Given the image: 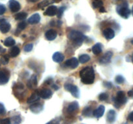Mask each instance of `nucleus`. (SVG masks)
Returning <instances> with one entry per match:
<instances>
[{"label":"nucleus","instance_id":"7","mask_svg":"<svg viewBox=\"0 0 133 124\" xmlns=\"http://www.w3.org/2000/svg\"><path fill=\"white\" fill-rule=\"evenodd\" d=\"M113 56L112 52L111 51H107L99 59V63L101 64H107V63H110V60L112 59V57Z\"/></svg>","mask_w":133,"mask_h":124},{"label":"nucleus","instance_id":"21","mask_svg":"<svg viewBox=\"0 0 133 124\" xmlns=\"http://www.w3.org/2000/svg\"><path fill=\"white\" fill-rule=\"evenodd\" d=\"M40 21V16L39 14H34L28 19V23L31 25L37 24Z\"/></svg>","mask_w":133,"mask_h":124},{"label":"nucleus","instance_id":"42","mask_svg":"<svg viewBox=\"0 0 133 124\" xmlns=\"http://www.w3.org/2000/svg\"><path fill=\"white\" fill-rule=\"evenodd\" d=\"M128 118L130 121H132V122L133 123V111L129 114V116H128Z\"/></svg>","mask_w":133,"mask_h":124},{"label":"nucleus","instance_id":"1","mask_svg":"<svg viewBox=\"0 0 133 124\" xmlns=\"http://www.w3.org/2000/svg\"><path fill=\"white\" fill-rule=\"evenodd\" d=\"M81 81L87 85L92 84L95 80V72L92 67H86L80 71Z\"/></svg>","mask_w":133,"mask_h":124},{"label":"nucleus","instance_id":"48","mask_svg":"<svg viewBox=\"0 0 133 124\" xmlns=\"http://www.w3.org/2000/svg\"><path fill=\"white\" fill-rule=\"evenodd\" d=\"M131 59H132V63H133V54H132V57H131Z\"/></svg>","mask_w":133,"mask_h":124},{"label":"nucleus","instance_id":"51","mask_svg":"<svg viewBox=\"0 0 133 124\" xmlns=\"http://www.w3.org/2000/svg\"></svg>","mask_w":133,"mask_h":124},{"label":"nucleus","instance_id":"6","mask_svg":"<svg viewBox=\"0 0 133 124\" xmlns=\"http://www.w3.org/2000/svg\"><path fill=\"white\" fill-rule=\"evenodd\" d=\"M9 6L12 12H16L21 9L20 3L16 0H9Z\"/></svg>","mask_w":133,"mask_h":124},{"label":"nucleus","instance_id":"32","mask_svg":"<svg viewBox=\"0 0 133 124\" xmlns=\"http://www.w3.org/2000/svg\"><path fill=\"white\" fill-rule=\"evenodd\" d=\"M66 10V7L65 6H61V7H60L59 9H58V10H57V18H62V15H63L64 14V10Z\"/></svg>","mask_w":133,"mask_h":124},{"label":"nucleus","instance_id":"16","mask_svg":"<svg viewBox=\"0 0 133 124\" xmlns=\"http://www.w3.org/2000/svg\"><path fill=\"white\" fill-rule=\"evenodd\" d=\"M105 111V107L103 105H100L93 112V115L97 118L102 117Z\"/></svg>","mask_w":133,"mask_h":124},{"label":"nucleus","instance_id":"49","mask_svg":"<svg viewBox=\"0 0 133 124\" xmlns=\"http://www.w3.org/2000/svg\"><path fill=\"white\" fill-rule=\"evenodd\" d=\"M131 43H132V45H133V40H131Z\"/></svg>","mask_w":133,"mask_h":124},{"label":"nucleus","instance_id":"8","mask_svg":"<svg viewBox=\"0 0 133 124\" xmlns=\"http://www.w3.org/2000/svg\"><path fill=\"white\" fill-rule=\"evenodd\" d=\"M38 81H37V78L35 74H32L28 80L27 83V85L28 88L30 89H35V88L37 87Z\"/></svg>","mask_w":133,"mask_h":124},{"label":"nucleus","instance_id":"4","mask_svg":"<svg viewBox=\"0 0 133 124\" xmlns=\"http://www.w3.org/2000/svg\"><path fill=\"white\" fill-rule=\"evenodd\" d=\"M113 101L114 102V106L116 108H119L122 105L126 103L127 99L126 96L123 91H118L117 92L116 96L114 97Z\"/></svg>","mask_w":133,"mask_h":124},{"label":"nucleus","instance_id":"14","mask_svg":"<svg viewBox=\"0 0 133 124\" xmlns=\"http://www.w3.org/2000/svg\"><path fill=\"white\" fill-rule=\"evenodd\" d=\"M57 31L54 29H49L45 33V37L48 41H53L57 37Z\"/></svg>","mask_w":133,"mask_h":124},{"label":"nucleus","instance_id":"24","mask_svg":"<svg viewBox=\"0 0 133 124\" xmlns=\"http://www.w3.org/2000/svg\"><path fill=\"white\" fill-rule=\"evenodd\" d=\"M19 52H20V50L18 47H13L9 51V56L11 58H15L19 54Z\"/></svg>","mask_w":133,"mask_h":124},{"label":"nucleus","instance_id":"37","mask_svg":"<svg viewBox=\"0 0 133 124\" xmlns=\"http://www.w3.org/2000/svg\"><path fill=\"white\" fill-rule=\"evenodd\" d=\"M27 27V23L25 21H21L20 23H18V28L19 30H23L26 28Z\"/></svg>","mask_w":133,"mask_h":124},{"label":"nucleus","instance_id":"47","mask_svg":"<svg viewBox=\"0 0 133 124\" xmlns=\"http://www.w3.org/2000/svg\"><path fill=\"white\" fill-rule=\"evenodd\" d=\"M29 1H30V2H36V1H38V0H28Z\"/></svg>","mask_w":133,"mask_h":124},{"label":"nucleus","instance_id":"23","mask_svg":"<svg viewBox=\"0 0 133 124\" xmlns=\"http://www.w3.org/2000/svg\"><path fill=\"white\" fill-rule=\"evenodd\" d=\"M102 44L100 43H97L92 47V52L95 55H98L102 52Z\"/></svg>","mask_w":133,"mask_h":124},{"label":"nucleus","instance_id":"19","mask_svg":"<svg viewBox=\"0 0 133 124\" xmlns=\"http://www.w3.org/2000/svg\"><path fill=\"white\" fill-rule=\"evenodd\" d=\"M40 95H39L38 91L32 93V94H31V96L28 98V99H27V103L31 104V103H36V102H38V101L40 99Z\"/></svg>","mask_w":133,"mask_h":124},{"label":"nucleus","instance_id":"45","mask_svg":"<svg viewBox=\"0 0 133 124\" xmlns=\"http://www.w3.org/2000/svg\"><path fill=\"white\" fill-rule=\"evenodd\" d=\"M99 12H106L105 8L103 7V6H101V8H99Z\"/></svg>","mask_w":133,"mask_h":124},{"label":"nucleus","instance_id":"30","mask_svg":"<svg viewBox=\"0 0 133 124\" xmlns=\"http://www.w3.org/2000/svg\"><path fill=\"white\" fill-rule=\"evenodd\" d=\"M103 6V3L101 0H94L92 2V6L94 9H97V8L99 9Z\"/></svg>","mask_w":133,"mask_h":124},{"label":"nucleus","instance_id":"46","mask_svg":"<svg viewBox=\"0 0 133 124\" xmlns=\"http://www.w3.org/2000/svg\"><path fill=\"white\" fill-rule=\"evenodd\" d=\"M52 87H53L55 90H58V89H59V88H58V87L56 85H52Z\"/></svg>","mask_w":133,"mask_h":124},{"label":"nucleus","instance_id":"17","mask_svg":"<svg viewBox=\"0 0 133 124\" xmlns=\"http://www.w3.org/2000/svg\"><path fill=\"white\" fill-rule=\"evenodd\" d=\"M79 108V105L78 102H74L72 103H70L68 105L67 108V111L68 113L70 114H73L75 112H76Z\"/></svg>","mask_w":133,"mask_h":124},{"label":"nucleus","instance_id":"22","mask_svg":"<svg viewBox=\"0 0 133 124\" xmlns=\"http://www.w3.org/2000/svg\"><path fill=\"white\" fill-rule=\"evenodd\" d=\"M52 58H53V60L55 62L60 63V62H62L64 59V56L63 54L59 52H56L53 54Z\"/></svg>","mask_w":133,"mask_h":124},{"label":"nucleus","instance_id":"36","mask_svg":"<svg viewBox=\"0 0 133 124\" xmlns=\"http://www.w3.org/2000/svg\"><path fill=\"white\" fill-rule=\"evenodd\" d=\"M9 59L7 56H3L0 59V61L3 65H6L9 63Z\"/></svg>","mask_w":133,"mask_h":124},{"label":"nucleus","instance_id":"38","mask_svg":"<svg viewBox=\"0 0 133 124\" xmlns=\"http://www.w3.org/2000/svg\"><path fill=\"white\" fill-rule=\"evenodd\" d=\"M0 124H10V119H0Z\"/></svg>","mask_w":133,"mask_h":124},{"label":"nucleus","instance_id":"3","mask_svg":"<svg viewBox=\"0 0 133 124\" xmlns=\"http://www.w3.org/2000/svg\"><path fill=\"white\" fill-rule=\"evenodd\" d=\"M116 12L119 14V16L125 19L129 18L131 13V10L129 8L128 3L127 2H123L122 4L118 5L116 7Z\"/></svg>","mask_w":133,"mask_h":124},{"label":"nucleus","instance_id":"25","mask_svg":"<svg viewBox=\"0 0 133 124\" xmlns=\"http://www.w3.org/2000/svg\"><path fill=\"white\" fill-rule=\"evenodd\" d=\"M15 40L11 37H7V38H6L3 42L4 45L6 47H12L15 45Z\"/></svg>","mask_w":133,"mask_h":124},{"label":"nucleus","instance_id":"9","mask_svg":"<svg viewBox=\"0 0 133 124\" xmlns=\"http://www.w3.org/2000/svg\"><path fill=\"white\" fill-rule=\"evenodd\" d=\"M79 63V59H77L76 58H72L68 59V60L66 61V63H65V65H66L67 67L74 69V68H77V67H78Z\"/></svg>","mask_w":133,"mask_h":124},{"label":"nucleus","instance_id":"41","mask_svg":"<svg viewBox=\"0 0 133 124\" xmlns=\"http://www.w3.org/2000/svg\"><path fill=\"white\" fill-rule=\"evenodd\" d=\"M59 120L58 119H53V120H52L51 121H49V122H48L47 123L45 124H59Z\"/></svg>","mask_w":133,"mask_h":124},{"label":"nucleus","instance_id":"18","mask_svg":"<svg viewBox=\"0 0 133 124\" xmlns=\"http://www.w3.org/2000/svg\"><path fill=\"white\" fill-rule=\"evenodd\" d=\"M107 121L110 123H112L116 121V112L114 110H110L108 112L107 116Z\"/></svg>","mask_w":133,"mask_h":124},{"label":"nucleus","instance_id":"50","mask_svg":"<svg viewBox=\"0 0 133 124\" xmlns=\"http://www.w3.org/2000/svg\"><path fill=\"white\" fill-rule=\"evenodd\" d=\"M132 15H133V6H132Z\"/></svg>","mask_w":133,"mask_h":124},{"label":"nucleus","instance_id":"43","mask_svg":"<svg viewBox=\"0 0 133 124\" xmlns=\"http://www.w3.org/2000/svg\"><path fill=\"white\" fill-rule=\"evenodd\" d=\"M104 85H105V86L107 88H109V89H110V88L112 87V84L110 82H105V83H104Z\"/></svg>","mask_w":133,"mask_h":124},{"label":"nucleus","instance_id":"27","mask_svg":"<svg viewBox=\"0 0 133 124\" xmlns=\"http://www.w3.org/2000/svg\"><path fill=\"white\" fill-rule=\"evenodd\" d=\"M27 16V14L26 12H22L18 13L17 14H16L15 16H14V18H15L16 20L18 21H22L24 20Z\"/></svg>","mask_w":133,"mask_h":124},{"label":"nucleus","instance_id":"2","mask_svg":"<svg viewBox=\"0 0 133 124\" xmlns=\"http://www.w3.org/2000/svg\"><path fill=\"white\" fill-rule=\"evenodd\" d=\"M68 37L69 40L73 41L77 45H80L83 41L87 39V36L83 34L81 32L77 30H71L68 34Z\"/></svg>","mask_w":133,"mask_h":124},{"label":"nucleus","instance_id":"39","mask_svg":"<svg viewBox=\"0 0 133 124\" xmlns=\"http://www.w3.org/2000/svg\"><path fill=\"white\" fill-rule=\"evenodd\" d=\"M6 12V7L3 4L0 3V15H3Z\"/></svg>","mask_w":133,"mask_h":124},{"label":"nucleus","instance_id":"33","mask_svg":"<svg viewBox=\"0 0 133 124\" xmlns=\"http://www.w3.org/2000/svg\"><path fill=\"white\" fill-rule=\"evenodd\" d=\"M115 81L117 83L122 84L125 81V78L123 76H122V75H118V76L116 77Z\"/></svg>","mask_w":133,"mask_h":124},{"label":"nucleus","instance_id":"10","mask_svg":"<svg viewBox=\"0 0 133 124\" xmlns=\"http://www.w3.org/2000/svg\"><path fill=\"white\" fill-rule=\"evenodd\" d=\"M44 105L40 103H34L30 106V110L35 114H38L43 111Z\"/></svg>","mask_w":133,"mask_h":124},{"label":"nucleus","instance_id":"35","mask_svg":"<svg viewBox=\"0 0 133 124\" xmlns=\"http://www.w3.org/2000/svg\"><path fill=\"white\" fill-rule=\"evenodd\" d=\"M108 97H109V96H108V94H107V93L105 92H103V93H101V94L99 95V99L100 101H105L107 99Z\"/></svg>","mask_w":133,"mask_h":124},{"label":"nucleus","instance_id":"44","mask_svg":"<svg viewBox=\"0 0 133 124\" xmlns=\"http://www.w3.org/2000/svg\"><path fill=\"white\" fill-rule=\"evenodd\" d=\"M128 96L129 97H131V98H133V89H132V90H129V91L128 92Z\"/></svg>","mask_w":133,"mask_h":124},{"label":"nucleus","instance_id":"5","mask_svg":"<svg viewBox=\"0 0 133 124\" xmlns=\"http://www.w3.org/2000/svg\"><path fill=\"white\" fill-rule=\"evenodd\" d=\"M64 89L70 92H71L72 96H74L75 98H79V95H80L79 90L77 87L75 86V85L66 83L64 84Z\"/></svg>","mask_w":133,"mask_h":124},{"label":"nucleus","instance_id":"15","mask_svg":"<svg viewBox=\"0 0 133 124\" xmlns=\"http://www.w3.org/2000/svg\"><path fill=\"white\" fill-rule=\"evenodd\" d=\"M38 92L40 98L42 99H49L52 96V94H53L51 90L47 89H42L40 91H38Z\"/></svg>","mask_w":133,"mask_h":124},{"label":"nucleus","instance_id":"28","mask_svg":"<svg viewBox=\"0 0 133 124\" xmlns=\"http://www.w3.org/2000/svg\"><path fill=\"white\" fill-rule=\"evenodd\" d=\"M90 59V57L88 54H83L81 55L79 58V61L81 63H85Z\"/></svg>","mask_w":133,"mask_h":124},{"label":"nucleus","instance_id":"34","mask_svg":"<svg viewBox=\"0 0 133 124\" xmlns=\"http://www.w3.org/2000/svg\"><path fill=\"white\" fill-rule=\"evenodd\" d=\"M32 49H33V44L29 43L24 47V48H23V50H24L25 52H28L31 51V50H32Z\"/></svg>","mask_w":133,"mask_h":124},{"label":"nucleus","instance_id":"29","mask_svg":"<svg viewBox=\"0 0 133 124\" xmlns=\"http://www.w3.org/2000/svg\"><path fill=\"white\" fill-rule=\"evenodd\" d=\"M82 114H83V116H86V117H90V116H92V114H93V112H92L90 107H86L83 111Z\"/></svg>","mask_w":133,"mask_h":124},{"label":"nucleus","instance_id":"31","mask_svg":"<svg viewBox=\"0 0 133 124\" xmlns=\"http://www.w3.org/2000/svg\"><path fill=\"white\" fill-rule=\"evenodd\" d=\"M22 121L21 118L19 116H13L10 119V124H19Z\"/></svg>","mask_w":133,"mask_h":124},{"label":"nucleus","instance_id":"26","mask_svg":"<svg viewBox=\"0 0 133 124\" xmlns=\"http://www.w3.org/2000/svg\"><path fill=\"white\" fill-rule=\"evenodd\" d=\"M53 3H56L55 0H44V1L40 2L38 5V6L39 8H40V9H42V8H44L49 5H51Z\"/></svg>","mask_w":133,"mask_h":124},{"label":"nucleus","instance_id":"11","mask_svg":"<svg viewBox=\"0 0 133 124\" xmlns=\"http://www.w3.org/2000/svg\"><path fill=\"white\" fill-rule=\"evenodd\" d=\"M9 73L6 71H0V85L6 84L9 80Z\"/></svg>","mask_w":133,"mask_h":124},{"label":"nucleus","instance_id":"20","mask_svg":"<svg viewBox=\"0 0 133 124\" xmlns=\"http://www.w3.org/2000/svg\"><path fill=\"white\" fill-rule=\"evenodd\" d=\"M11 26L10 23L6 21H2L0 24V30L2 33L6 34L10 30Z\"/></svg>","mask_w":133,"mask_h":124},{"label":"nucleus","instance_id":"40","mask_svg":"<svg viewBox=\"0 0 133 124\" xmlns=\"http://www.w3.org/2000/svg\"><path fill=\"white\" fill-rule=\"evenodd\" d=\"M5 112H6V111H5V106L3 105V104L0 103V115L4 114Z\"/></svg>","mask_w":133,"mask_h":124},{"label":"nucleus","instance_id":"13","mask_svg":"<svg viewBox=\"0 0 133 124\" xmlns=\"http://www.w3.org/2000/svg\"><path fill=\"white\" fill-rule=\"evenodd\" d=\"M57 10L58 9H57V6H54V5H51L45 10L44 14L45 16H54L57 14Z\"/></svg>","mask_w":133,"mask_h":124},{"label":"nucleus","instance_id":"12","mask_svg":"<svg viewBox=\"0 0 133 124\" xmlns=\"http://www.w3.org/2000/svg\"><path fill=\"white\" fill-rule=\"evenodd\" d=\"M103 34L107 40H112L115 36V32L111 28H107L103 31Z\"/></svg>","mask_w":133,"mask_h":124}]
</instances>
